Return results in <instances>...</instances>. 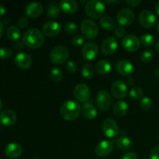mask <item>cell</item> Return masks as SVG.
I'll return each mask as SVG.
<instances>
[{"instance_id":"40","label":"cell","mask_w":159,"mask_h":159,"mask_svg":"<svg viewBox=\"0 0 159 159\" xmlns=\"http://www.w3.org/2000/svg\"><path fill=\"white\" fill-rule=\"evenodd\" d=\"M125 33L126 30L123 26H117L114 31V34L116 38H122L125 35Z\"/></svg>"},{"instance_id":"49","label":"cell","mask_w":159,"mask_h":159,"mask_svg":"<svg viewBox=\"0 0 159 159\" xmlns=\"http://www.w3.org/2000/svg\"><path fill=\"white\" fill-rule=\"evenodd\" d=\"M106 2L108 3V4L112 5V6H114V5L118 4V3L120 2V1H106Z\"/></svg>"},{"instance_id":"51","label":"cell","mask_w":159,"mask_h":159,"mask_svg":"<svg viewBox=\"0 0 159 159\" xmlns=\"http://www.w3.org/2000/svg\"><path fill=\"white\" fill-rule=\"evenodd\" d=\"M155 49L158 51V53H159V40L158 41V43H156V45H155Z\"/></svg>"},{"instance_id":"24","label":"cell","mask_w":159,"mask_h":159,"mask_svg":"<svg viewBox=\"0 0 159 159\" xmlns=\"http://www.w3.org/2000/svg\"><path fill=\"white\" fill-rule=\"evenodd\" d=\"M128 111V105L125 101L119 100L114 104L113 107V114L117 117H122Z\"/></svg>"},{"instance_id":"47","label":"cell","mask_w":159,"mask_h":159,"mask_svg":"<svg viewBox=\"0 0 159 159\" xmlns=\"http://www.w3.org/2000/svg\"><path fill=\"white\" fill-rule=\"evenodd\" d=\"M127 83H128L129 85L132 86L134 84V78L131 77V76H129L128 79H127Z\"/></svg>"},{"instance_id":"39","label":"cell","mask_w":159,"mask_h":159,"mask_svg":"<svg viewBox=\"0 0 159 159\" xmlns=\"http://www.w3.org/2000/svg\"><path fill=\"white\" fill-rule=\"evenodd\" d=\"M66 68H67V70L71 73L75 72L78 69L77 65H76L75 62L73 61H68L67 62Z\"/></svg>"},{"instance_id":"11","label":"cell","mask_w":159,"mask_h":159,"mask_svg":"<svg viewBox=\"0 0 159 159\" xmlns=\"http://www.w3.org/2000/svg\"><path fill=\"white\" fill-rule=\"evenodd\" d=\"M141 45V40L137 36L130 34L124 37L122 40V47L128 52H134L138 51Z\"/></svg>"},{"instance_id":"48","label":"cell","mask_w":159,"mask_h":159,"mask_svg":"<svg viewBox=\"0 0 159 159\" xmlns=\"http://www.w3.org/2000/svg\"><path fill=\"white\" fill-rule=\"evenodd\" d=\"M3 33H4V25L2 22H0V37L2 36Z\"/></svg>"},{"instance_id":"7","label":"cell","mask_w":159,"mask_h":159,"mask_svg":"<svg viewBox=\"0 0 159 159\" xmlns=\"http://www.w3.org/2000/svg\"><path fill=\"white\" fill-rule=\"evenodd\" d=\"M73 95L75 99L82 103H85L89 99L91 91L87 85L84 83L78 84L73 90Z\"/></svg>"},{"instance_id":"16","label":"cell","mask_w":159,"mask_h":159,"mask_svg":"<svg viewBox=\"0 0 159 159\" xmlns=\"http://www.w3.org/2000/svg\"><path fill=\"white\" fill-rule=\"evenodd\" d=\"M14 62L17 67L21 69L26 70L29 69L32 65V58L27 53L20 52L15 56Z\"/></svg>"},{"instance_id":"1","label":"cell","mask_w":159,"mask_h":159,"mask_svg":"<svg viewBox=\"0 0 159 159\" xmlns=\"http://www.w3.org/2000/svg\"><path fill=\"white\" fill-rule=\"evenodd\" d=\"M25 46L31 49H37L40 48L44 42L43 33L37 28H30L24 33L23 40Z\"/></svg>"},{"instance_id":"25","label":"cell","mask_w":159,"mask_h":159,"mask_svg":"<svg viewBox=\"0 0 159 159\" xmlns=\"http://www.w3.org/2000/svg\"><path fill=\"white\" fill-rule=\"evenodd\" d=\"M112 65L108 60H101L96 63L95 69L99 75H104L111 71Z\"/></svg>"},{"instance_id":"8","label":"cell","mask_w":159,"mask_h":159,"mask_svg":"<svg viewBox=\"0 0 159 159\" xmlns=\"http://www.w3.org/2000/svg\"><path fill=\"white\" fill-rule=\"evenodd\" d=\"M111 96L106 90H99L96 96V103L98 107L102 111H107L110 109L112 105Z\"/></svg>"},{"instance_id":"41","label":"cell","mask_w":159,"mask_h":159,"mask_svg":"<svg viewBox=\"0 0 159 159\" xmlns=\"http://www.w3.org/2000/svg\"><path fill=\"white\" fill-rule=\"evenodd\" d=\"M17 23H18L19 27L22 28V29H25V28H26L28 26L29 20H28L27 17H21L20 19H19Z\"/></svg>"},{"instance_id":"28","label":"cell","mask_w":159,"mask_h":159,"mask_svg":"<svg viewBox=\"0 0 159 159\" xmlns=\"http://www.w3.org/2000/svg\"><path fill=\"white\" fill-rule=\"evenodd\" d=\"M6 36L8 38L11 40H14L16 41L19 40L21 36V32H20V29L16 26H11L6 30Z\"/></svg>"},{"instance_id":"18","label":"cell","mask_w":159,"mask_h":159,"mask_svg":"<svg viewBox=\"0 0 159 159\" xmlns=\"http://www.w3.org/2000/svg\"><path fill=\"white\" fill-rule=\"evenodd\" d=\"M116 70L121 75L130 76L134 71V65L130 61L122 59L116 63Z\"/></svg>"},{"instance_id":"44","label":"cell","mask_w":159,"mask_h":159,"mask_svg":"<svg viewBox=\"0 0 159 159\" xmlns=\"http://www.w3.org/2000/svg\"><path fill=\"white\" fill-rule=\"evenodd\" d=\"M126 2L131 7H138L141 3V0H127Z\"/></svg>"},{"instance_id":"43","label":"cell","mask_w":159,"mask_h":159,"mask_svg":"<svg viewBox=\"0 0 159 159\" xmlns=\"http://www.w3.org/2000/svg\"><path fill=\"white\" fill-rule=\"evenodd\" d=\"M121 159H138V156H137L136 154L134 153V152H129L124 154Z\"/></svg>"},{"instance_id":"30","label":"cell","mask_w":159,"mask_h":159,"mask_svg":"<svg viewBox=\"0 0 159 159\" xmlns=\"http://www.w3.org/2000/svg\"><path fill=\"white\" fill-rule=\"evenodd\" d=\"M82 75L84 79H91L94 75V68L91 64H85L82 69Z\"/></svg>"},{"instance_id":"32","label":"cell","mask_w":159,"mask_h":159,"mask_svg":"<svg viewBox=\"0 0 159 159\" xmlns=\"http://www.w3.org/2000/svg\"><path fill=\"white\" fill-rule=\"evenodd\" d=\"M141 42L144 47H152L155 44V39L152 34H144L141 37Z\"/></svg>"},{"instance_id":"13","label":"cell","mask_w":159,"mask_h":159,"mask_svg":"<svg viewBox=\"0 0 159 159\" xmlns=\"http://www.w3.org/2000/svg\"><path fill=\"white\" fill-rule=\"evenodd\" d=\"M111 93L116 99H122L126 97L127 93V86L122 80H116L110 87Z\"/></svg>"},{"instance_id":"36","label":"cell","mask_w":159,"mask_h":159,"mask_svg":"<svg viewBox=\"0 0 159 159\" xmlns=\"http://www.w3.org/2000/svg\"><path fill=\"white\" fill-rule=\"evenodd\" d=\"M140 107L144 110H149L152 107V100L149 97H144L140 100Z\"/></svg>"},{"instance_id":"35","label":"cell","mask_w":159,"mask_h":159,"mask_svg":"<svg viewBox=\"0 0 159 159\" xmlns=\"http://www.w3.org/2000/svg\"><path fill=\"white\" fill-rule=\"evenodd\" d=\"M154 57V52L152 50H145V51H143L141 54L140 56V59L141 60V61L144 62V63H149L150 61H152V60L153 59Z\"/></svg>"},{"instance_id":"42","label":"cell","mask_w":159,"mask_h":159,"mask_svg":"<svg viewBox=\"0 0 159 159\" xmlns=\"http://www.w3.org/2000/svg\"><path fill=\"white\" fill-rule=\"evenodd\" d=\"M150 159H159V145L155 146L150 152Z\"/></svg>"},{"instance_id":"34","label":"cell","mask_w":159,"mask_h":159,"mask_svg":"<svg viewBox=\"0 0 159 159\" xmlns=\"http://www.w3.org/2000/svg\"><path fill=\"white\" fill-rule=\"evenodd\" d=\"M64 30L69 35H74V34H77L78 30H79V28H78V26L75 23L68 22V23H66L65 24Z\"/></svg>"},{"instance_id":"10","label":"cell","mask_w":159,"mask_h":159,"mask_svg":"<svg viewBox=\"0 0 159 159\" xmlns=\"http://www.w3.org/2000/svg\"><path fill=\"white\" fill-rule=\"evenodd\" d=\"M138 21L141 26L146 29L152 28L156 22V16L150 10H143L138 16Z\"/></svg>"},{"instance_id":"29","label":"cell","mask_w":159,"mask_h":159,"mask_svg":"<svg viewBox=\"0 0 159 159\" xmlns=\"http://www.w3.org/2000/svg\"><path fill=\"white\" fill-rule=\"evenodd\" d=\"M61 13V9L59 5L56 2H51L48 5V10H47V16L50 18H57Z\"/></svg>"},{"instance_id":"31","label":"cell","mask_w":159,"mask_h":159,"mask_svg":"<svg viewBox=\"0 0 159 159\" xmlns=\"http://www.w3.org/2000/svg\"><path fill=\"white\" fill-rule=\"evenodd\" d=\"M50 78L54 82H59L63 78L61 70L59 68H53L50 72Z\"/></svg>"},{"instance_id":"17","label":"cell","mask_w":159,"mask_h":159,"mask_svg":"<svg viewBox=\"0 0 159 159\" xmlns=\"http://www.w3.org/2000/svg\"><path fill=\"white\" fill-rule=\"evenodd\" d=\"M118 48V42L115 37H109L102 41L101 44L102 52L106 55H110L116 51Z\"/></svg>"},{"instance_id":"12","label":"cell","mask_w":159,"mask_h":159,"mask_svg":"<svg viewBox=\"0 0 159 159\" xmlns=\"http://www.w3.org/2000/svg\"><path fill=\"white\" fill-rule=\"evenodd\" d=\"M134 13L130 9H123L118 12L116 15L117 22L120 26H130L134 20Z\"/></svg>"},{"instance_id":"19","label":"cell","mask_w":159,"mask_h":159,"mask_svg":"<svg viewBox=\"0 0 159 159\" xmlns=\"http://www.w3.org/2000/svg\"><path fill=\"white\" fill-rule=\"evenodd\" d=\"M43 12V6L40 2H33L26 5L25 8V13L28 17L30 18H37L40 16Z\"/></svg>"},{"instance_id":"55","label":"cell","mask_w":159,"mask_h":159,"mask_svg":"<svg viewBox=\"0 0 159 159\" xmlns=\"http://www.w3.org/2000/svg\"><path fill=\"white\" fill-rule=\"evenodd\" d=\"M33 159H39V158H33Z\"/></svg>"},{"instance_id":"20","label":"cell","mask_w":159,"mask_h":159,"mask_svg":"<svg viewBox=\"0 0 159 159\" xmlns=\"http://www.w3.org/2000/svg\"><path fill=\"white\" fill-rule=\"evenodd\" d=\"M59 7L61 10L65 14H74L79 9L77 2L74 0H61L59 2Z\"/></svg>"},{"instance_id":"38","label":"cell","mask_w":159,"mask_h":159,"mask_svg":"<svg viewBox=\"0 0 159 159\" xmlns=\"http://www.w3.org/2000/svg\"><path fill=\"white\" fill-rule=\"evenodd\" d=\"M84 42H85V40H84L83 37L80 35L75 36V37H73L72 40H71V43L75 47H80L82 46L84 44Z\"/></svg>"},{"instance_id":"15","label":"cell","mask_w":159,"mask_h":159,"mask_svg":"<svg viewBox=\"0 0 159 159\" xmlns=\"http://www.w3.org/2000/svg\"><path fill=\"white\" fill-rule=\"evenodd\" d=\"M61 31L60 23L56 21L46 22L42 26V33L50 37H54L58 35Z\"/></svg>"},{"instance_id":"23","label":"cell","mask_w":159,"mask_h":159,"mask_svg":"<svg viewBox=\"0 0 159 159\" xmlns=\"http://www.w3.org/2000/svg\"><path fill=\"white\" fill-rule=\"evenodd\" d=\"M82 116L87 120H94L97 116V110L92 102H85L81 109Z\"/></svg>"},{"instance_id":"4","label":"cell","mask_w":159,"mask_h":159,"mask_svg":"<svg viewBox=\"0 0 159 159\" xmlns=\"http://www.w3.org/2000/svg\"><path fill=\"white\" fill-rule=\"evenodd\" d=\"M69 56V51L68 48L62 45L56 46L52 49L50 54L51 61L54 65H61L66 62Z\"/></svg>"},{"instance_id":"6","label":"cell","mask_w":159,"mask_h":159,"mask_svg":"<svg viewBox=\"0 0 159 159\" xmlns=\"http://www.w3.org/2000/svg\"><path fill=\"white\" fill-rule=\"evenodd\" d=\"M102 130L103 134L108 138H114L119 134V127L114 120L107 118L102 122Z\"/></svg>"},{"instance_id":"26","label":"cell","mask_w":159,"mask_h":159,"mask_svg":"<svg viewBox=\"0 0 159 159\" xmlns=\"http://www.w3.org/2000/svg\"><path fill=\"white\" fill-rule=\"evenodd\" d=\"M99 25L102 29L106 30H113L116 29V21L111 16H103L99 20Z\"/></svg>"},{"instance_id":"52","label":"cell","mask_w":159,"mask_h":159,"mask_svg":"<svg viewBox=\"0 0 159 159\" xmlns=\"http://www.w3.org/2000/svg\"><path fill=\"white\" fill-rule=\"evenodd\" d=\"M2 107V101L1 98H0V110H1Z\"/></svg>"},{"instance_id":"45","label":"cell","mask_w":159,"mask_h":159,"mask_svg":"<svg viewBox=\"0 0 159 159\" xmlns=\"http://www.w3.org/2000/svg\"><path fill=\"white\" fill-rule=\"evenodd\" d=\"M14 47H15L16 49L20 51V50H22L23 48V47H24V43H23V41H20V40H18V41L15 43Z\"/></svg>"},{"instance_id":"53","label":"cell","mask_w":159,"mask_h":159,"mask_svg":"<svg viewBox=\"0 0 159 159\" xmlns=\"http://www.w3.org/2000/svg\"><path fill=\"white\" fill-rule=\"evenodd\" d=\"M157 31H158V33L159 34V22L158 23V24H157Z\"/></svg>"},{"instance_id":"50","label":"cell","mask_w":159,"mask_h":159,"mask_svg":"<svg viewBox=\"0 0 159 159\" xmlns=\"http://www.w3.org/2000/svg\"><path fill=\"white\" fill-rule=\"evenodd\" d=\"M155 12L159 16V2H158L156 5H155Z\"/></svg>"},{"instance_id":"3","label":"cell","mask_w":159,"mask_h":159,"mask_svg":"<svg viewBox=\"0 0 159 159\" xmlns=\"http://www.w3.org/2000/svg\"><path fill=\"white\" fill-rule=\"evenodd\" d=\"M106 11V6L103 2L98 0H90L87 2L85 6V14L93 20L102 18Z\"/></svg>"},{"instance_id":"27","label":"cell","mask_w":159,"mask_h":159,"mask_svg":"<svg viewBox=\"0 0 159 159\" xmlns=\"http://www.w3.org/2000/svg\"><path fill=\"white\" fill-rule=\"evenodd\" d=\"M116 146L121 151H127L131 148V140L126 136H121L116 141Z\"/></svg>"},{"instance_id":"5","label":"cell","mask_w":159,"mask_h":159,"mask_svg":"<svg viewBox=\"0 0 159 159\" xmlns=\"http://www.w3.org/2000/svg\"><path fill=\"white\" fill-rule=\"evenodd\" d=\"M81 31L85 38L93 40L97 37L99 34V27L94 21L86 19L82 20L81 23Z\"/></svg>"},{"instance_id":"37","label":"cell","mask_w":159,"mask_h":159,"mask_svg":"<svg viewBox=\"0 0 159 159\" xmlns=\"http://www.w3.org/2000/svg\"><path fill=\"white\" fill-rule=\"evenodd\" d=\"M12 55V51L8 48H0V59L6 60Z\"/></svg>"},{"instance_id":"14","label":"cell","mask_w":159,"mask_h":159,"mask_svg":"<svg viewBox=\"0 0 159 159\" xmlns=\"http://www.w3.org/2000/svg\"><path fill=\"white\" fill-rule=\"evenodd\" d=\"M99 48L95 42L89 41L83 45L82 49V57L87 61L94 60L98 55Z\"/></svg>"},{"instance_id":"9","label":"cell","mask_w":159,"mask_h":159,"mask_svg":"<svg viewBox=\"0 0 159 159\" xmlns=\"http://www.w3.org/2000/svg\"><path fill=\"white\" fill-rule=\"evenodd\" d=\"M114 148V143L110 140H103L96 145L95 153L98 157L103 158L110 155Z\"/></svg>"},{"instance_id":"33","label":"cell","mask_w":159,"mask_h":159,"mask_svg":"<svg viewBox=\"0 0 159 159\" xmlns=\"http://www.w3.org/2000/svg\"><path fill=\"white\" fill-rule=\"evenodd\" d=\"M143 93H144V91L141 87L135 86L130 90L129 96L132 99H139L142 97Z\"/></svg>"},{"instance_id":"21","label":"cell","mask_w":159,"mask_h":159,"mask_svg":"<svg viewBox=\"0 0 159 159\" xmlns=\"http://www.w3.org/2000/svg\"><path fill=\"white\" fill-rule=\"evenodd\" d=\"M23 152L22 147L16 142L9 143L5 149L6 155L10 159H16L21 155Z\"/></svg>"},{"instance_id":"2","label":"cell","mask_w":159,"mask_h":159,"mask_svg":"<svg viewBox=\"0 0 159 159\" xmlns=\"http://www.w3.org/2000/svg\"><path fill=\"white\" fill-rule=\"evenodd\" d=\"M81 109L82 107L77 102L74 100H68L61 107V116L67 121L75 120L80 115Z\"/></svg>"},{"instance_id":"22","label":"cell","mask_w":159,"mask_h":159,"mask_svg":"<svg viewBox=\"0 0 159 159\" xmlns=\"http://www.w3.org/2000/svg\"><path fill=\"white\" fill-rule=\"evenodd\" d=\"M16 114L11 110H5L0 113V122L5 126H12L16 122Z\"/></svg>"},{"instance_id":"46","label":"cell","mask_w":159,"mask_h":159,"mask_svg":"<svg viewBox=\"0 0 159 159\" xmlns=\"http://www.w3.org/2000/svg\"><path fill=\"white\" fill-rule=\"evenodd\" d=\"M6 7H5L2 4H0V18L2 17L3 16L6 14Z\"/></svg>"},{"instance_id":"54","label":"cell","mask_w":159,"mask_h":159,"mask_svg":"<svg viewBox=\"0 0 159 159\" xmlns=\"http://www.w3.org/2000/svg\"><path fill=\"white\" fill-rule=\"evenodd\" d=\"M157 73H156V75H158V77H159V69H158V70H157Z\"/></svg>"}]
</instances>
